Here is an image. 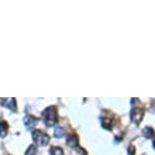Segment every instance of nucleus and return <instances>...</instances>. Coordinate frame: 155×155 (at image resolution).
Masks as SVG:
<instances>
[{"instance_id": "2", "label": "nucleus", "mask_w": 155, "mask_h": 155, "mask_svg": "<svg viewBox=\"0 0 155 155\" xmlns=\"http://www.w3.org/2000/svg\"><path fill=\"white\" fill-rule=\"evenodd\" d=\"M33 140L39 146H46L50 141V137L43 131L35 130L33 132Z\"/></svg>"}, {"instance_id": "5", "label": "nucleus", "mask_w": 155, "mask_h": 155, "mask_svg": "<svg viewBox=\"0 0 155 155\" xmlns=\"http://www.w3.org/2000/svg\"><path fill=\"white\" fill-rule=\"evenodd\" d=\"M23 123L28 127V129H33L38 124V119L33 116H27L23 118Z\"/></svg>"}, {"instance_id": "1", "label": "nucleus", "mask_w": 155, "mask_h": 155, "mask_svg": "<svg viewBox=\"0 0 155 155\" xmlns=\"http://www.w3.org/2000/svg\"><path fill=\"white\" fill-rule=\"evenodd\" d=\"M43 119L44 123L48 127H53L55 124L58 122V113L55 106H49L43 112Z\"/></svg>"}, {"instance_id": "12", "label": "nucleus", "mask_w": 155, "mask_h": 155, "mask_svg": "<svg viewBox=\"0 0 155 155\" xmlns=\"http://www.w3.org/2000/svg\"><path fill=\"white\" fill-rule=\"evenodd\" d=\"M37 154V147L35 145H30L28 148L27 152H25V155H35Z\"/></svg>"}, {"instance_id": "11", "label": "nucleus", "mask_w": 155, "mask_h": 155, "mask_svg": "<svg viewBox=\"0 0 155 155\" xmlns=\"http://www.w3.org/2000/svg\"><path fill=\"white\" fill-rule=\"evenodd\" d=\"M64 134H65V130H64L62 127H57L55 128V131H54V135L56 138H61L63 137Z\"/></svg>"}, {"instance_id": "10", "label": "nucleus", "mask_w": 155, "mask_h": 155, "mask_svg": "<svg viewBox=\"0 0 155 155\" xmlns=\"http://www.w3.org/2000/svg\"><path fill=\"white\" fill-rule=\"evenodd\" d=\"M50 155H64L63 149L60 147H52L50 149Z\"/></svg>"}, {"instance_id": "9", "label": "nucleus", "mask_w": 155, "mask_h": 155, "mask_svg": "<svg viewBox=\"0 0 155 155\" xmlns=\"http://www.w3.org/2000/svg\"><path fill=\"white\" fill-rule=\"evenodd\" d=\"M143 134H144V136L146 138L150 139V138L154 137V131L151 127H145L144 130H143Z\"/></svg>"}, {"instance_id": "6", "label": "nucleus", "mask_w": 155, "mask_h": 155, "mask_svg": "<svg viewBox=\"0 0 155 155\" xmlns=\"http://www.w3.org/2000/svg\"><path fill=\"white\" fill-rule=\"evenodd\" d=\"M67 144L70 147H77L78 146V137L76 135H69L67 137Z\"/></svg>"}, {"instance_id": "8", "label": "nucleus", "mask_w": 155, "mask_h": 155, "mask_svg": "<svg viewBox=\"0 0 155 155\" xmlns=\"http://www.w3.org/2000/svg\"><path fill=\"white\" fill-rule=\"evenodd\" d=\"M101 125H102V127L106 128V130H111L114 125V121L112 120V119L104 118V119H102V121H101Z\"/></svg>"}, {"instance_id": "13", "label": "nucleus", "mask_w": 155, "mask_h": 155, "mask_svg": "<svg viewBox=\"0 0 155 155\" xmlns=\"http://www.w3.org/2000/svg\"><path fill=\"white\" fill-rule=\"evenodd\" d=\"M153 147H154V148H155V141L153 142Z\"/></svg>"}, {"instance_id": "7", "label": "nucleus", "mask_w": 155, "mask_h": 155, "mask_svg": "<svg viewBox=\"0 0 155 155\" xmlns=\"http://www.w3.org/2000/svg\"><path fill=\"white\" fill-rule=\"evenodd\" d=\"M8 124L5 121L0 122V137H5L8 132Z\"/></svg>"}, {"instance_id": "3", "label": "nucleus", "mask_w": 155, "mask_h": 155, "mask_svg": "<svg viewBox=\"0 0 155 155\" xmlns=\"http://www.w3.org/2000/svg\"><path fill=\"white\" fill-rule=\"evenodd\" d=\"M143 116H144V109L140 106H135L131 112V119L136 125H139L143 119Z\"/></svg>"}, {"instance_id": "4", "label": "nucleus", "mask_w": 155, "mask_h": 155, "mask_svg": "<svg viewBox=\"0 0 155 155\" xmlns=\"http://www.w3.org/2000/svg\"><path fill=\"white\" fill-rule=\"evenodd\" d=\"M1 104L5 108H8L11 111H16V101L15 99H0Z\"/></svg>"}]
</instances>
